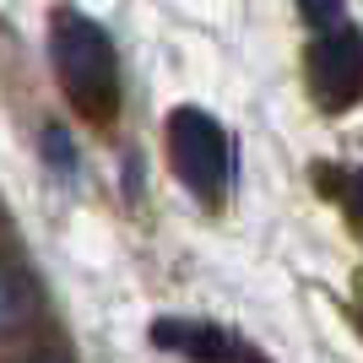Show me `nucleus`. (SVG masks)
<instances>
[{
    "mask_svg": "<svg viewBox=\"0 0 363 363\" xmlns=\"http://www.w3.org/2000/svg\"><path fill=\"white\" fill-rule=\"evenodd\" d=\"M49 49H55V76H60L65 98L76 104V114H87L92 125H108L114 108H120V60H114V38H108L92 16H82V11H55Z\"/></svg>",
    "mask_w": 363,
    "mask_h": 363,
    "instance_id": "f257e3e1",
    "label": "nucleus"
},
{
    "mask_svg": "<svg viewBox=\"0 0 363 363\" xmlns=\"http://www.w3.org/2000/svg\"><path fill=\"white\" fill-rule=\"evenodd\" d=\"M168 163L190 196L217 206L233 184V141L206 108H174L168 114Z\"/></svg>",
    "mask_w": 363,
    "mask_h": 363,
    "instance_id": "f03ea898",
    "label": "nucleus"
},
{
    "mask_svg": "<svg viewBox=\"0 0 363 363\" xmlns=\"http://www.w3.org/2000/svg\"><path fill=\"white\" fill-rule=\"evenodd\" d=\"M309 60H315V98L331 108V114H342V108H352L363 98V38L352 28L336 22L315 44Z\"/></svg>",
    "mask_w": 363,
    "mask_h": 363,
    "instance_id": "7ed1b4c3",
    "label": "nucleus"
},
{
    "mask_svg": "<svg viewBox=\"0 0 363 363\" xmlns=\"http://www.w3.org/2000/svg\"><path fill=\"white\" fill-rule=\"evenodd\" d=\"M152 342L168 352H179V358L190 363H223L228 352H233V342H228L217 325H201V320H157L152 325Z\"/></svg>",
    "mask_w": 363,
    "mask_h": 363,
    "instance_id": "20e7f679",
    "label": "nucleus"
},
{
    "mask_svg": "<svg viewBox=\"0 0 363 363\" xmlns=\"http://www.w3.org/2000/svg\"><path fill=\"white\" fill-rule=\"evenodd\" d=\"M22 309H28V298H22V282H16V277L0 266V331H11L16 320H22Z\"/></svg>",
    "mask_w": 363,
    "mask_h": 363,
    "instance_id": "39448f33",
    "label": "nucleus"
},
{
    "mask_svg": "<svg viewBox=\"0 0 363 363\" xmlns=\"http://www.w3.org/2000/svg\"><path fill=\"white\" fill-rule=\"evenodd\" d=\"M298 11L315 22V28H336L342 11H347V0H298Z\"/></svg>",
    "mask_w": 363,
    "mask_h": 363,
    "instance_id": "423d86ee",
    "label": "nucleus"
},
{
    "mask_svg": "<svg viewBox=\"0 0 363 363\" xmlns=\"http://www.w3.org/2000/svg\"><path fill=\"white\" fill-rule=\"evenodd\" d=\"M33 363H65V358H33Z\"/></svg>",
    "mask_w": 363,
    "mask_h": 363,
    "instance_id": "0eeeda50",
    "label": "nucleus"
},
{
    "mask_svg": "<svg viewBox=\"0 0 363 363\" xmlns=\"http://www.w3.org/2000/svg\"><path fill=\"white\" fill-rule=\"evenodd\" d=\"M358 190H363V179H358Z\"/></svg>",
    "mask_w": 363,
    "mask_h": 363,
    "instance_id": "6e6552de",
    "label": "nucleus"
}]
</instances>
